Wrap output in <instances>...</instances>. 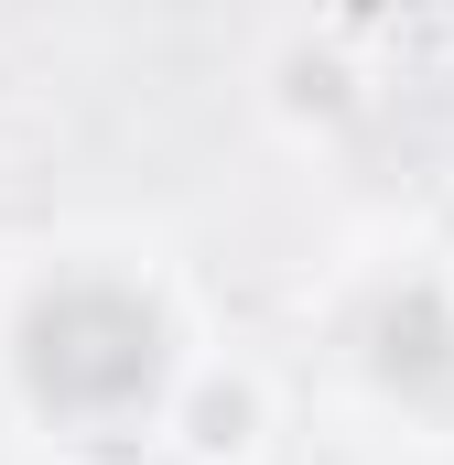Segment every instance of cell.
<instances>
[{"instance_id":"6da1fadb","label":"cell","mask_w":454,"mask_h":465,"mask_svg":"<svg viewBox=\"0 0 454 465\" xmlns=\"http://www.w3.org/2000/svg\"><path fill=\"white\" fill-rule=\"evenodd\" d=\"M22 379L44 411H130L163 379V314L130 282H54L22 314Z\"/></svg>"},{"instance_id":"7a4b0ae2","label":"cell","mask_w":454,"mask_h":465,"mask_svg":"<svg viewBox=\"0 0 454 465\" xmlns=\"http://www.w3.org/2000/svg\"><path fill=\"white\" fill-rule=\"evenodd\" d=\"M184 444H195V455H249V444H260V390H249V379H206L195 411H184Z\"/></svg>"}]
</instances>
